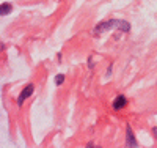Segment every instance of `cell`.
<instances>
[{"mask_svg": "<svg viewBox=\"0 0 157 148\" xmlns=\"http://www.w3.org/2000/svg\"><path fill=\"white\" fill-rule=\"evenodd\" d=\"M110 30H121V32L127 33V32H130V24H129L127 21H123V19L101 21L99 24L94 25L93 35H94V36H99V35H102L104 32H110Z\"/></svg>", "mask_w": 157, "mask_h": 148, "instance_id": "obj_1", "label": "cell"}, {"mask_svg": "<svg viewBox=\"0 0 157 148\" xmlns=\"http://www.w3.org/2000/svg\"><path fill=\"white\" fill-rule=\"evenodd\" d=\"M33 91H35V85H33V84L25 85V87L22 88V91L17 95V99H16L17 107H22V106H24V102H25V101H27V99L33 95Z\"/></svg>", "mask_w": 157, "mask_h": 148, "instance_id": "obj_2", "label": "cell"}, {"mask_svg": "<svg viewBox=\"0 0 157 148\" xmlns=\"http://www.w3.org/2000/svg\"><path fill=\"white\" fill-rule=\"evenodd\" d=\"M126 146H130V148H137L138 146L135 134H134V129L130 128V125H127V128H126Z\"/></svg>", "mask_w": 157, "mask_h": 148, "instance_id": "obj_3", "label": "cell"}, {"mask_svg": "<svg viewBox=\"0 0 157 148\" xmlns=\"http://www.w3.org/2000/svg\"><path fill=\"white\" fill-rule=\"evenodd\" d=\"M127 106V98L124 95H118L113 102H112V107H113V110H123L124 107Z\"/></svg>", "mask_w": 157, "mask_h": 148, "instance_id": "obj_4", "label": "cell"}, {"mask_svg": "<svg viewBox=\"0 0 157 148\" xmlns=\"http://www.w3.org/2000/svg\"><path fill=\"white\" fill-rule=\"evenodd\" d=\"M11 11H13V5L10 2H3L0 5V16H8Z\"/></svg>", "mask_w": 157, "mask_h": 148, "instance_id": "obj_5", "label": "cell"}, {"mask_svg": "<svg viewBox=\"0 0 157 148\" xmlns=\"http://www.w3.org/2000/svg\"><path fill=\"white\" fill-rule=\"evenodd\" d=\"M64 79H66V76H64V74H57L55 79H54V80H55V85H58V87L63 85V84H64Z\"/></svg>", "mask_w": 157, "mask_h": 148, "instance_id": "obj_6", "label": "cell"}, {"mask_svg": "<svg viewBox=\"0 0 157 148\" xmlns=\"http://www.w3.org/2000/svg\"><path fill=\"white\" fill-rule=\"evenodd\" d=\"M93 66H94V62H93V58L90 57V58H88V68H90V70H93Z\"/></svg>", "mask_w": 157, "mask_h": 148, "instance_id": "obj_7", "label": "cell"}, {"mask_svg": "<svg viewBox=\"0 0 157 148\" xmlns=\"http://www.w3.org/2000/svg\"><path fill=\"white\" fill-rule=\"evenodd\" d=\"M151 131H152V136H154V139L157 140V126H154V128H152Z\"/></svg>", "mask_w": 157, "mask_h": 148, "instance_id": "obj_8", "label": "cell"}, {"mask_svg": "<svg viewBox=\"0 0 157 148\" xmlns=\"http://www.w3.org/2000/svg\"><path fill=\"white\" fill-rule=\"evenodd\" d=\"M57 58H58V62H61V60H63V54H61V52H58V54H57Z\"/></svg>", "mask_w": 157, "mask_h": 148, "instance_id": "obj_9", "label": "cell"}, {"mask_svg": "<svg viewBox=\"0 0 157 148\" xmlns=\"http://www.w3.org/2000/svg\"><path fill=\"white\" fill-rule=\"evenodd\" d=\"M112 68H113V65H110V66H109V70H107V76H110V74H112Z\"/></svg>", "mask_w": 157, "mask_h": 148, "instance_id": "obj_10", "label": "cell"}]
</instances>
